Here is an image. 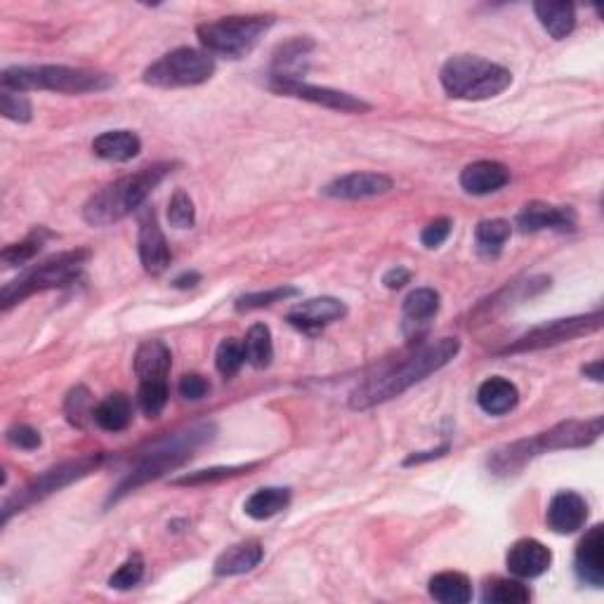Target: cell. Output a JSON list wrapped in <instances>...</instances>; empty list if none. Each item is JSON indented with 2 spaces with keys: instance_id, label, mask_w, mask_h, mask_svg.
<instances>
[{
  "instance_id": "d4e9b609",
  "label": "cell",
  "mask_w": 604,
  "mask_h": 604,
  "mask_svg": "<svg viewBox=\"0 0 604 604\" xmlns=\"http://www.w3.org/2000/svg\"><path fill=\"white\" fill-rule=\"evenodd\" d=\"M262 555H265V550L258 541H246L239 543V546H232L229 550H225L218 560H215V576H239L246 574V571H251L258 567L262 562Z\"/></svg>"
},
{
  "instance_id": "ffe728a7",
  "label": "cell",
  "mask_w": 604,
  "mask_h": 604,
  "mask_svg": "<svg viewBox=\"0 0 604 604\" xmlns=\"http://www.w3.org/2000/svg\"><path fill=\"white\" fill-rule=\"evenodd\" d=\"M510 182L508 166L498 161H477L470 163L461 173V187L468 194L487 196L503 189Z\"/></svg>"
},
{
  "instance_id": "7c38bea8",
  "label": "cell",
  "mask_w": 604,
  "mask_h": 604,
  "mask_svg": "<svg viewBox=\"0 0 604 604\" xmlns=\"http://www.w3.org/2000/svg\"><path fill=\"white\" fill-rule=\"evenodd\" d=\"M269 88L279 95H288V97H298V100L312 102V104H321V107L333 109V111H343V114H366L371 111V104H366L359 97L340 93V90H331V88H319V85H310L300 78H284V76H272L269 81Z\"/></svg>"
},
{
  "instance_id": "9c48e42d",
  "label": "cell",
  "mask_w": 604,
  "mask_h": 604,
  "mask_svg": "<svg viewBox=\"0 0 604 604\" xmlns=\"http://www.w3.org/2000/svg\"><path fill=\"white\" fill-rule=\"evenodd\" d=\"M213 71L215 59L208 52L177 48L144 71V83L156 85V88H189V85L206 83Z\"/></svg>"
},
{
  "instance_id": "83f0119b",
  "label": "cell",
  "mask_w": 604,
  "mask_h": 604,
  "mask_svg": "<svg viewBox=\"0 0 604 604\" xmlns=\"http://www.w3.org/2000/svg\"><path fill=\"white\" fill-rule=\"evenodd\" d=\"M430 595L444 604H468L472 600L470 579L458 571H444L430 579Z\"/></svg>"
},
{
  "instance_id": "9a60e30c",
  "label": "cell",
  "mask_w": 604,
  "mask_h": 604,
  "mask_svg": "<svg viewBox=\"0 0 604 604\" xmlns=\"http://www.w3.org/2000/svg\"><path fill=\"white\" fill-rule=\"evenodd\" d=\"M392 189V180L387 175L380 173H350L338 177V180L328 182L321 189L331 199H343V201H359V199H371V196H383Z\"/></svg>"
},
{
  "instance_id": "277c9868",
  "label": "cell",
  "mask_w": 604,
  "mask_h": 604,
  "mask_svg": "<svg viewBox=\"0 0 604 604\" xmlns=\"http://www.w3.org/2000/svg\"><path fill=\"white\" fill-rule=\"evenodd\" d=\"M602 435V418L597 416L593 420H569V423H560L557 428L543 432L536 439H524V442H515L505 449H498L491 458V468L498 475H510L517 468H522L529 458L538 456V453L557 451V449H581V446L593 444L597 437Z\"/></svg>"
},
{
  "instance_id": "e0dca14e",
  "label": "cell",
  "mask_w": 604,
  "mask_h": 604,
  "mask_svg": "<svg viewBox=\"0 0 604 604\" xmlns=\"http://www.w3.org/2000/svg\"><path fill=\"white\" fill-rule=\"evenodd\" d=\"M588 520V503L574 491H560L548 505V527L555 534H574Z\"/></svg>"
},
{
  "instance_id": "c3c4849f",
  "label": "cell",
  "mask_w": 604,
  "mask_h": 604,
  "mask_svg": "<svg viewBox=\"0 0 604 604\" xmlns=\"http://www.w3.org/2000/svg\"><path fill=\"white\" fill-rule=\"evenodd\" d=\"M583 373H586V376H590L593 380H597V383H600V380H602V361H595V364L583 366Z\"/></svg>"
},
{
  "instance_id": "7a4b0ae2",
  "label": "cell",
  "mask_w": 604,
  "mask_h": 604,
  "mask_svg": "<svg viewBox=\"0 0 604 604\" xmlns=\"http://www.w3.org/2000/svg\"><path fill=\"white\" fill-rule=\"evenodd\" d=\"M215 437V425L213 423H201L192 425V428L173 432V435L156 439L154 444H149L147 451L140 453L133 470L128 472V477L118 484L114 494H111L109 503L121 501L123 496H128L130 491L140 489L142 484L154 482L166 475V472L180 468L182 463H187L194 456L196 449H201L203 444L210 442Z\"/></svg>"
},
{
  "instance_id": "d6986e66",
  "label": "cell",
  "mask_w": 604,
  "mask_h": 604,
  "mask_svg": "<svg viewBox=\"0 0 604 604\" xmlns=\"http://www.w3.org/2000/svg\"><path fill=\"white\" fill-rule=\"evenodd\" d=\"M517 227L522 232H541V229H574L576 213L569 206H548V203H529L517 215Z\"/></svg>"
},
{
  "instance_id": "f35d334b",
  "label": "cell",
  "mask_w": 604,
  "mask_h": 604,
  "mask_svg": "<svg viewBox=\"0 0 604 604\" xmlns=\"http://www.w3.org/2000/svg\"><path fill=\"white\" fill-rule=\"evenodd\" d=\"M142 576H144V560H142L140 553H133L126 562L121 564V567H118L116 574L111 576L109 588L130 590L142 581Z\"/></svg>"
},
{
  "instance_id": "44dd1931",
  "label": "cell",
  "mask_w": 604,
  "mask_h": 604,
  "mask_svg": "<svg viewBox=\"0 0 604 604\" xmlns=\"http://www.w3.org/2000/svg\"><path fill=\"white\" fill-rule=\"evenodd\" d=\"M439 312V293L432 288H416V291L406 295L402 314H404V331L406 336H420L430 321Z\"/></svg>"
},
{
  "instance_id": "8992f818",
  "label": "cell",
  "mask_w": 604,
  "mask_h": 604,
  "mask_svg": "<svg viewBox=\"0 0 604 604\" xmlns=\"http://www.w3.org/2000/svg\"><path fill=\"white\" fill-rule=\"evenodd\" d=\"M439 81L456 100H491L510 88L512 74L501 64L475 55H456L439 71Z\"/></svg>"
},
{
  "instance_id": "d6a6232c",
  "label": "cell",
  "mask_w": 604,
  "mask_h": 604,
  "mask_svg": "<svg viewBox=\"0 0 604 604\" xmlns=\"http://www.w3.org/2000/svg\"><path fill=\"white\" fill-rule=\"evenodd\" d=\"M137 404H140L144 416H161V411L168 404V380H147V383H140Z\"/></svg>"
},
{
  "instance_id": "2e32d148",
  "label": "cell",
  "mask_w": 604,
  "mask_h": 604,
  "mask_svg": "<svg viewBox=\"0 0 604 604\" xmlns=\"http://www.w3.org/2000/svg\"><path fill=\"white\" fill-rule=\"evenodd\" d=\"M505 562H508L512 574L520 576V579H536L550 569L553 553L536 538H522L508 550Z\"/></svg>"
},
{
  "instance_id": "f6af8a7d",
  "label": "cell",
  "mask_w": 604,
  "mask_h": 604,
  "mask_svg": "<svg viewBox=\"0 0 604 604\" xmlns=\"http://www.w3.org/2000/svg\"><path fill=\"white\" fill-rule=\"evenodd\" d=\"M409 281H411V272H409V269H404V267L390 269V272H387L385 277H383V284L387 288H392V291H397V288H402L404 284H409Z\"/></svg>"
},
{
  "instance_id": "8d00e7d4",
  "label": "cell",
  "mask_w": 604,
  "mask_h": 604,
  "mask_svg": "<svg viewBox=\"0 0 604 604\" xmlns=\"http://www.w3.org/2000/svg\"><path fill=\"white\" fill-rule=\"evenodd\" d=\"M168 222L177 229H189L194 227L196 222V210H194V201L189 199V194L185 189H177L173 194V199L168 203Z\"/></svg>"
},
{
  "instance_id": "52a82bcc",
  "label": "cell",
  "mask_w": 604,
  "mask_h": 604,
  "mask_svg": "<svg viewBox=\"0 0 604 604\" xmlns=\"http://www.w3.org/2000/svg\"><path fill=\"white\" fill-rule=\"evenodd\" d=\"M90 251H67L59 253L55 258L41 262V265L31 267L29 272H24L22 277L12 281L3 288L0 300H3V310H10L12 305L22 302L29 295L50 291V288H62L74 284L81 277L83 265L88 262Z\"/></svg>"
},
{
  "instance_id": "cb8c5ba5",
  "label": "cell",
  "mask_w": 604,
  "mask_h": 604,
  "mask_svg": "<svg viewBox=\"0 0 604 604\" xmlns=\"http://www.w3.org/2000/svg\"><path fill=\"white\" fill-rule=\"evenodd\" d=\"M142 142L140 137L130 130H109V133H102L100 137H95L93 142V151L100 159L104 161H130L140 154Z\"/></svg>"
},
{
  "instance_id": "ab89813d",
  "label": "cell",
  "mask_w": 604,
  "mask_h": 604,
  "mask_svg": "<svg viewBox=\"0 0 604 604\" xmlns=\"http://www.w3.org/2000/svg\"><path fill=\"white\" fill-rule=\"evenodd\" d=\"M298 293H300L298 288H274V291H267V293H251V295H244V298L236 300V310L239 312L260 310V307H269V305H274V302L295 298Z\"/></svg>"
},
{
  "instance_id": "5b68a950",
  "label": "cell",
  "mask_w": 604,
  "mask_h": 604,
  "mask_svg": "<svg viewBox=\"0 0 604 604\" xmlns=\"http://www.w3.org/2000/svg\"><path fill=\"white\" fill-rule=\"evenodd\" d=\"M3 88L19 90H52V93H67V95H83V93H100L114 85V78L109 74L90 69H74L62 67V64H41V67H12L5 69Z\"/></svg>"
},
{
  "instance_id": "74e56055",
  "label": "cell",
  "mask_w": 604,
  "mask_h": 604,
  "mask_svg": "<svg viewBox=\"0 0 604 604\" xmlns=\"http://www.w3.org/2000/svg\"><path fill=\"white\" fill-rule=\"evenodd\" d=\"M64 411H67V418L71 425H76V428H83L85 418H93L95 406L90 402V392L85 390L83 385L74 387V390L69 392L67 404H64Z\"/></svg>"
},
{
  "instance_id": "603a6c76",
  "label": "cell",
  "mask_w": 604,
  "mask_h": 604,
  "mask_svg": "<svg viewBox=\"0 0 604 604\" xmlns=\"http://www.w3.org/2000/svg\"><path fill=\"white\" fill-rule=\"evenodd\" d=\"M517 402H520V392H517V387L501 376L484 380L477 390L479 409L489 413V416H505V413L515 409Z\"/></svg>"
},
{
  "instance_id": "bcb514c9",
  "label": "cell",
  "mask_w": 604,
  "mask_h": 604,
  "mask_svg": "<svg viewBox=\"0 0 604 604\" xmlns=\"http://www.w3.org/2000/svg\"><path fill=\"white\" fill-rule=\"evenodd\" d=\"M199 274L196 272H187V274H182V277H177L173 284L177 286V288H192V286H196L199 284Z\"/></svg>"
},
{
  "instance_id": "1f68e13d",
  "label": "cell",
  "mask_w": 604,
  "mask_h": 604,
  "mask_svg": "<svg viewBox=\"0 0 604 604\" xmlns=\"http://www.w3.org/2000/svg\"><path fill=\"white\" fill-rule=\"evenodd\" d=\"M531 600L527 586L512 579H494L484 588V602L491 604H524Z\"/></svg>"
},
{
  "instance_id": "30bf717a",
  "label": "cell",
  "mask_w": 604,
  "mask_h": 604,
  "mask_svg": "<svg viewBox=\"0 0 604 604\" xmlns=\"http://www.w3.org/2000/svg\"><path fill=\"white\" fill-rule=\"evenodd\" d=\"M100 463H102V456H83V458H76V461L57 465V468L43 472L41 477L31 479L24 489H19V494H15L3 503V524H8V520L15 515V512H22L24 508H29V505L43 501V498L52 496L55 491L74 484L76 479L90 475V472H93Z\"/></svg>"
},
{
  "instance_id": "8fae6325",
  "label": "cell",
  "mask_w": 604,
  "mask_h": 604,
  "mask_svg": "<svg viewBox=\"0 0 604 604\" xmlns=\"http://www.w3.org/2000/svg\"><path fill=\"white\" fill-rule=\"evenodd\" d=\"M602 328V312H593L586 314V317H569V319H557L550 321V324L536 326L531 328L527 336H522L520 340L505 347L503 352H534V350H543V347H553L560 343H569V340L588 336V333H595Z\"/></svg>"
},
{
  "instance_id": "4dcf8cb0",
  "label": "cell",
  "mask_w": 604,
  "mask_h": 604,
  "mask_svg": "<svg viewBox=\"0 0 604 604\" xmlns=\"http://www.w3.org/2000/svg\"><path fill=\"white\" fill-rule=\"evenodd\" d=\"M248 364H253L255 369H265L272 364L274 359V345H272V331L265 324H255L248 331L244 340Z\"/></svg>"
},
{
  "instance_id": "d590c367",
  "label": "cell",
  "mask_w": 604,
  "mask_h": 604,
  "mask_svg": "<svg viewBox=\"0 0 604 604\" xmlns=\"http://www.w3.org/2000/svg\"><path fill=\"white\" fill-rule=\"evenodd\" d=\"M0 114L10 121L17 123H29L31 121V102L29 97L19 90L3 88L0 90Z\"/></svg>"
},
{
  "instance_id": "3957f363",
  "label": "cell",
  "mask_w": 604,
  "mask_h": 604,
  "mask_svg": "<svg viewBox=\"0 0 604 604\" xmlns=\"http://www.w3.org/2000/svg\"><path fill=\"white\" fill-rule=\"evenodd\" d=\"M175 163H154V166L140 168L133 175L121 177V180L111 182L102 187L100 192L93 194L88 203L83 206V218L93 227H107L114 222L123 220L126 215L133 213L147 201V196L159 187L166 177L173 173Z\"/></svg>"
},
{
  "instance_id": "ac0fdd59",
  "label": "cell",
  "mask_w": 604,
  "mask_h": 604,
  "mask_svg": "<svg viewBox=\"0 0 604 604\" xmlns=\"http://www.w3.org/2000/svg\"><path fill=\"white\" fill-rule=\"evenodd\" d=\"M576 574L588 586L600 588L604 583V529L595 524L576 550Z\"/></svg>"
},
{
  "instance_id": "836d02e7",
  "label": "cell",
  "mask_w": 604,
  "mask_h": 604,
  "mask_svg": "<svg viewBox=\"0 0 604 604\" xmlns=\"http://www.w3.org/2000/svg\"><path fill=\"white\" fill-rule=\"evenodd\" d=\"M246 361H248L246 345L241 343V340H236V338L222 340L218 352H215V366H218V371L225 378L236 376V373L241 371V366H244Z\"/></svg>"
},
{
  "instance_id": "f546056e",
  "label": "cell",
  "mask_w": 604,
  "mask_h": 604,
  "mask_svg": "<svg viewBox=\"0 0 604 604\" xmlns=\"http://www.w3.org/2000/svg\"><path fill=\"white\" fill-rule=\"evenodd\" d=\"M510 239V222L505 220H484L479 222L475 229V241H477V251L484 255V258H496L501 255L505 241Z\"/></svg>"
},
{
  "instance_id": "b9f144b4",
  "label": "cell",
  "mask_w": 604,
  "mask_h": 604,
  "mask_svg": "<svg viewBox=\"0 0 604 604\" xmlns=\"http://www.w3.org/2000/svg\"><path fill=\"white\" fill-rule=\"evenodd\" d=\"M451 227L453 222L449 218H439L435 222H430V225L423 229V234H420V241H423L425 248H439L446 239H449Z\"/></svg>"
},
{
  "instance_id": "7bdbcfd3",
  "label": "cell",
  "mask_w": 604,
  "mask_h": 604,
  "mask_svg": "<svg viewBox=\"0 0 604 604\" xmlns=\"http://www.w3.org/2000/svg\"><path fill=\"white\" fill-rule=\"evenodd\" d=\"M8 442L17 449L24 451H34L41 446V432L29 428V425H15V428L8 430Z\"/></svg>"
},
{
  "instance_id": "7dc6e473",
  "label": "cell",
  "mask_w": 604,
  "mask_h": 604,
  "mask_svg": "<svg viewBox=\"0 0 604 604\" xmlns=\"http://www.w3.org/2000/svg\"><path fill=\"white\" fill-rule=\"evenodd\" d=\"M444 451H449V446H442V449H437V451H428V453H423V456H411V458H406V465H413V463H423V461H430V458H437V456H442Z\"/></svg>"
},
{
  "instance_id": "4fadbf2b",
  "label": "cell",
  "mask_w": 604,
  "mask_h": 604,
  "mask_svg": "<svg viewBox=\"0 0 604 604\" xmlns=\"http://www.w3.org/2000/svg\"><path fill=\"white\" fill-rule=\"evenodd\" d=\"M137 251H140V260L142 267L147 269L149 274H161L166 272L170 260V246L163 236L159 220H156L154 210H144L140 215V234H137Z\"/></svg>"
},
{
  "instance_id": "6da1fadb",
  "label": "cell",
  "mask_w": 604,
  "mask_h": 604,
  "mask_svg": "<svg viewBox=\"0 0 604 604\" xmlns=\"http://www.w3.org/2000/svg\"><path fill=\"white\" fill-rule=\"evenodd\" d=\"M461 350V343L456 338H442L437 343L425 345L423 350H418L413 357H409L404 364L392 366L378 376H373L361 383L357 390L350 395V406L357 411L373 409V406L390 402L409 390L420 380H425L432 373L444 369L449 361L456 357Z\"/></svg>"
},
{
  "instance_id": "ba28073f",
  "label": "cell",
  "mask_w": 604,
  "mask_h": 604,
  "mask_svg": "<svg viewBox=\"0 0 604 604\" xmlns=\"http://www.w3.org/2000/svg\"><path fill=\"white\" fill-rule=\"evenodd\" d=\"M272 24L274 19L265 15L225 17L218 19V22L201 24L196 34H199V41L208 52L229 59H241L258 45L262 34Z\"/></svg>"
},
{
  "instance_id": "4316f807",
  "label": "cell",
  "mask_w": 604,
  "mask_h": 604,
  "mask_svg": "<svg viewBox=\"0 0 604 604\" xmlns=\"http://www.w3.org/2000/svg\"><path fill=\"white\" fill-rule=\"evenodd\" d=\"M93 420L97 423V428H102L104 432H123L133 420V406H130V399L126 395H109L104 402L95 406L93 411Z\"/></svg>"
},
{
  "instance_id": "ee69618b",
  "label": "cell",
  "mask_w": 604,
  "mask_h": 604,
  "mask_svg": "<svg viewBox=\"0 0 604 604\" xmlns=\"http://www.w3.org/2000/svg\"><path fill=\"white\" fill-rule=\"evenodd\" d=\"M210 392V383L199 373H187V376H182L180 380V395L189 399V402H199Z\"/></svg>"
},
{
  "instance_id": "f1b7e54d",
  "label": "cell",
  "mask_w": 604,
  "mask_h": 604,
  "mask_svg": "<svg viewBox=\"0 0 604 604\" xmlns=\"http://www.w3.org/2000/svg\"><path fill=\"white\" fill-rule=\"evenodd\" d=\"M288 503H291V489L267 487L255 491V494L244 503V510L248 517L262 522V520H269V517L279 515L281 510H286Z\"/></svg>"
},
{
  "instance_id": "e575fe53",
  "label": "cell",
  "mask_w": 604,
  "mask_h": 604,
  "mask_svg": "<svg viewBox=\"0 0 604 604\" xmlns=\"http://www.w3.org/2000/svg\"><path fill=\"white\" fill-rule=\"evenodd\" d=\"M258 468V463H248V465H222V468H210V470H199L192 472V475H185L180 479H175L173 484H180V487H199V484H213V482H222V479L244 475V472Z\"/></svg>"
},
{
  "instance_id": "60d3db41",
  "label": "cell",
  "mask_w": 604,
  "mask_h": 604,
  "mask_svg": "<svg viewBox=\"0 0 604 604\" xmlns=\"http://www.w3.org/2000/svg\"><path fill=\"white\" fill-rule=\"evenodd\" d=\"M43 246V239L38 234H31L29 239L22 241V244H12L3 251V262L8 267H17V265H24V262H29L34 255H38V251H41Z\"/></svg>"
},
{
  "instance_id": "7402d4cb",
  "label": "cell",
  "mask_w": 604,
  "mask_h": 604,
  "mask_svg": "<svg viewBox=\"0 0 604 604\" xmlns=\"http://www.w3.org/2000/svg\"><path fill=\"white\" fill-rule=\"evenodd\" d=\"M135 373L140 383L147 380H168L170 366H173V354L163 340H147L137 347L135 352Z\"/></svg>"
},
{
  "instance_id": "484cf974",
  "label": "cell",
  "mask_w": 604,
  "mask_h": 604,
  "mask_svg": "<svg viewBox=\"0 0 604 604\" xmlns=\"http://www.w3.org/2000/svg\"><path fill=\"white\" fill-rule=\"evenodd\" d=\"M534 12L543 29L548 31L555 41L567 38L576 26V8L571 3H536Z\"/></svg>"
},
{
  "instance_id": "5bb4252c",
  "label": "cell",
  "mask_w": 604,
  "mask_h": 604,
  "mask_svg": "<svg viewBox=\"0 0 604 604\" xmlns=\"http://www.w3.org/2000/svg\"><path fill=\"white\" fill-rule=\"evenodd\" d=\"M347 314V307L343 300L338 298H314L307 302H300L298 307H293L288 312V324L298 328L302 333H317L321 328L340 321Z\"/></svg>"
}]
</instances>
